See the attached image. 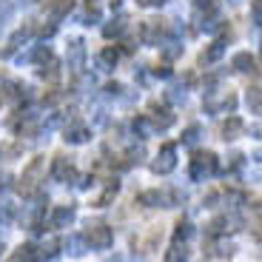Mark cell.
Listing matches in <instances>:
<instances>
[{"mask_svg": "<svg viewBox=\"0 0 262 262\" xmlns=\"http://www.w3.org/2000/svg\"><path fill=\"white\" fill-rule=\"evenodd\" d=\"M85 243L92 245V248H97V251H105L114 243V234H112V228H105V225H89Z\"/></svg>", "mask_w": 262, "mask_h": 262, "instance_id": "6da1fadb", "label": "cell"}, {"mask_svg": "<svg viewBox=\"0 0 262 262\" xmlns=\"http://www.w3.org/2000/svg\"><path fill=\"white\" fill-rule=\"evenodd\" d=\"M214 171H216L214 154H196V157L191 160V177L194 180H205V177H211Z\"/></svg>", "mask_w": 262, "mask_h": 262, "instance_id": "7a4b0ae2", "label": "cell"}, {"mask_svg": "<svg viewBox=\"0 0 262 262\" xmlns=\"http://www.w3.org/2000/svg\"><path fill=\"white\" fill-rule=\"evenodd\" d=\"M177 151H174V145L171 143H165L163 148H160V154H157V160L151 163V168L157 171V174H168V171H174V165H177Z\"/></svg>", "mask_w": 262, "mask_h": 262, "instance_id": "3957f363", "label": "cell"}, {"mask_svg": "<svg viewBox=\"0 0 262 262\" xmlns=\"http://www.w3.org/2000/svg\"><path fill=\"white\" fill-rule=\"evenodd\" d=\"M43 171H46V160L37 157L26 171H23V188H34V185L40 183V177H43Z\"/></svg>", "mask_w": 262, "mask_h": 262, "instance_id": "277c9868", "label": "cell"}, {"mask_svg": "<svg viewBox=\"0 0 262 262\" xmlns=\"http://www.w3.org/2000/svg\"><path fill=\"white\" fill-rule=\"evenodd\" d=\"M72 220H74V208H72V205H60V208L52 214V225H54V228H66Z\"/></svg>", "mask_w": 262, "mask_h": 262, "instance_id": "5b68a950", "label": "cell"}, {"mask_svg": "<svg viewBox=\"0 0 262 262\" xmlns=\"http://www.w3.org/2000/svg\"><path fill=\"white\" fill-rule=\"evenodd\" d=\"M239 131H243V120H236V117H231L228 123L223 125V137H225V140H234L236 134H239Z\"/></svg>", "mask_w": 262, "mask_h": 262, "instance_id": "8992f818", "label": "cell"}, {"mask_svg": "<svg viewBox=\"0 0 262 262\" xmlns=\"http://www.w3.org/2000/svg\"><path fill=\"white\" fill-rule=\"evenodd\" d=\"M165 262H188V251H185V245H183V248H180V245L168 248V254H165Z\"/></svg>", "mask_w": 262, "mask_h": 262, "instance_id": "52a82bcc", "label": "cell"}, {"mask_svg": "<svg viewBox=\"0 0 262 262\" xmlns=\"http://www.w3.org/2000/svg\"><path fill=\"white\" fill-rule=\"evenodd\" d=\"M66 174H72V163L66 157H57V163H54V180H66Z\"/></svg>", "mask_w": 262, "mask_h": 262, "instance_id": "ba28073f", "label": "cell"}, {"mask_svg": "<svg viewBox=\"0 0 262 262\" xmlns=\"http://www.w3.org/2000/svg\"><path fill=\"white\" fill-rule=\"evenodd\" d=\"M251 66H254V57H251L248 52H243V54H236L234 57V69H239V72H248Z\"/></svg>", "mask_w": 262, "mask_h": 262, "instance_id": "9c48e42d", "label": "cell"}, {"mask_svg": "<svg viewBox=\"0 0 262 262\" xmlns=\"http://www.w3.org/2000/svg\"><path fill=\"white\" fill-rule=\"evenodd\" d=\"M248 105L256 114H262V89H251L248 92Z\"/></svg>", "mask_w": 262, "mask_h": 262, "instance_id": "30bf717a", "label": "cell"}, {"mask_svg": "<svg viewBox=\"0 0 262 262\" xmlns=\"http://www.w3.org/2000/svg\"><path fill=\"white\" fill-rule=\"evenodd\" d=\"M114 194H117V183H114V185H108V188H105L103 194L97 196V203H94V205H100V208H103V205H108V203L114 200Z\"/></svg>", "mask_w": 262, "mask_h": 262, "instance_id": "8fae6325", "label": "cell"}, {"mask_svg": "<svg viewBox=\"0 0 262 262\" xmlns=\"http://www.w3.org/2000/svg\"><path fill=\"white\" fill-rule=\"evenodd\" d=\"M174 236H177V239H188V236H191V225L185 223V220H180V223H177V231H174Z\"/></svg>", "mask_w": 262, "mask_h": 262, "instance_id": "7c38bea8", "label": "cell"}, {"mask_svg": "<svg viewBox=\"0 0 262 262\" xmlns=\"http://www.w3.org/2000/svg\"><path fill=\"white\" fill-rule=\"evenodd\" d=\"M69 248H72V254H83V239L72 236V239H69Z\"/></svg>", "mask_w": 262, "mask_h": 262, "instance_id": "4fadbf2b", "label": "cell"}, {"mask_svg": "<svg viewBox=\"0 0 262 262\" xmlns=\"http://www.w3.org/2000/svg\"><path fill=\"white\" fill-rule=\"evenodd\" d=\"M196 134H200V128H196V125H191V128L185 131V137H183V140L191 145V143H196Z\"/></svg>", "mask_w": 262, "mask_h": 262, "instance_id": "5bb4252c", "label": "cell"}, {"mask_svg": "<svg viewBox=\"0 0 262 262\" xmlns=\"http://www.w3.org/2000/svg\"><path fill=\"white\" fill-rule=\"evenodd\" d=\"M143 3H163V0H143Z\"/></svg>", "mask_w": 262, "mask_h": 262, "instance_id": "9a60e30c", "label": "cell"}, {"mask_svg": "<svg viewBox=\"0 0 262 262\" xmlns=\"http://www.w3.org/2000/svg\"><path fill=\"white\" fill-rule=\"evenodd\" d=\"M0 251H3V248H0Z\"/></svg>", "mask_w": 262, "mask_h": 262, "instance_id": "2e32d148", "label": "cell"}]
</instances>
